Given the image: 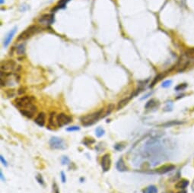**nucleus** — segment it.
<instances>
[{
	"label": "nucleus",
	"mask_w": 194,
	"mask_h": 193,
	"mask_svg": "<svg viewBox=\"0 0 194 193\" xmlns=\"http://www.w3.org/2000/svg\"><path fill=\"white\" fill-rule=\"evenodd\" d=\"M143 152L146 154V158L153 163V165L158 164V163L162 161L165 155L164 148L157 138L149 139L146 143Z\"/></svg>",
	"instance_id": "obj_1"
},
{
	"label": "nucleus",
	"mask_w": 194,
	"mask_h": 193,
	"mask_svg": "<svg viewBox=\"0 0 194 193\" xmlns=\"http://www.w3.org/2000/svg\"><path fill=\"white\" fill-rule=\"evenodd\" d=\"M103 111H104V110L100 109V110L95 112V113H91V114H88V115L82 117L81 118V122H82V125L84 126H89V125L94 124L96 122H97V120L99 119L102 117Z\"/></svg>",
	"instance_id": "obj_2"
},
{
	"label": "nucleus",
	"mask_w": 194,
	"mask_h": 193,
	"mask_svg": "<svg viewBox=\"0 0 194 193\" xmlns=\"http://www.w3.org/2000/svg\"><path fill=\"white\" fill-rule=\"evenodd\" d=\"M36 101V99L33 96H23L15 99V104L19 110L26 108L28 107H30L33 104V103Z\"/></svg>",
	"instance_id": "obj_3"
},
{
	"label": "nucleus",
	"mask_w": 194,
	"mask_h": 193,
	"mask_svg": "<svg viewBox=\"0 0 194 193\" xmlns=\"http://www.w3.org/2000/svg\"><path fill=\"white\" fill-rule=\"evenodd\" d=\"M50 148L55 150H65L66 148V143L62 138L56 136H53L49 141Z\"/></svg>",
	"instance_id": "obj_4"
},
{
	"label": "nucleus",
	"mask_w": 194,
	"mask_h": 193,
	"mask_svg": "<svg viewBox=\"0 0 194 193\" xmlns=\"http://www.w3.org/2000/svg\"><path fill=\"white\" fill-rule=\"evenodd\" d=\"M39 28L37 25H31L28 28H27L24 32H22L17 40L19 41H24V40H28V38H30V37H32L34 33H37L38 31Z\"/></svg>",
	"instance_id": "obj_5"
},
{
	"label": "nucleus",
	"mask_w": 194,
	"mask_h": 193,
	"mask_svg": "<svg viewBox=\"0 0 194 193\" xmlns=\"http://www.w3.org/2000/svg\"><path fill=\"white\" fill-rule=\"evenodd\" d=\"M72 117L64 113H59L56 117V122L59 127H62L65 125H68L72 122Z\"/></svg>",
	"instance_id": "obj_6"
},
{
	"label": "nucleus",
	"mask_w": 194,
	"mask_h": 193,
	"mask_svg": "<svg viewBox=\"0 0 194 193\" xmlns=\"http://www.w3.org/2000/svg\"><path fill=\"white\" fill-rule=\"evenodd\" d=\"M16 62L12 59L5 60L1 63V71H3V72H12L16 69Z\"/></svg>",
	"instance_id": "obj_7"
},
{
	"label": "nucleus",
	"mask_w": 194,
	"mask_h": 193,
	"mask_svg": "<svg viewBox=\"0 0 194 193\" xmlns=\"http://www.w3.org/2000/svg\"><path fill=\"white\" fill-rule=\"evenodd\" d=\"M20 110V113H22V115L25 116V117H26L28 119H31L33 118L35 113L37 112V107L34 104H33L31 106H30V107H28L26 108L22 109V110Z\"/></svg>",
	"instance_id": "obj_8"
},
{
	"label": "nucleus",
	"mask_w": 194,
	"mask_h": 193,
	"mask_svg": "<svg viewBox=\"0 0 194 193\" xmlns=\"http://www.w3.org/2000/svg\"><path fill=\"white\" fill-rule=\"evenodd\" d=\"M101 167L104 172L109 171L111 166V158L110 154H105L101 158Z\"/></svg>",
	"instance_id": "obj_9"
},
{
	"label": "nucleus",
	"mask_w": 194,
	"mask_h": 193,
	"mask_svg": "<svg viewBox=\"0 0 194 193\" xmlns=\"http://www.w3.org/2000/svg\"><path fill=\"white\" fill-rule=\"evenodd\" d=\"M54 22V14H44L40 17L38 19V22L41 24L50 25Z\"/></svg>",
	"instance_id": "obj_10"
},
{
	"label": "nucleus",
	"mask_w": 194,
	"mask_h": 193,
	"mask_svg": "<svg viewBox=\"0 0 194 193\" xmlns=\"http://www.w3.org/2000/svg\"><path fill=\"white\" fill-rule=\"evenodd\" d=\"M176 168V166L172 164H168V165H164V166H161L160 168L156 170V173L158 174H164L167 173L168 172H171L172 170H174Z\"/></svg>",
	"instance_id": "obj_11"
},
{
	"label": "nucleus",
	"mask_w": 194,
	"mask_h": 193,
	"mask_svg": "<svg viewBox=\"0 0 194 193\" xmlns=\"http://www.w3.org/2000/svg\"><path fill=\"white\" fill-rule=\"evenodd\" d=\"M34 122H35L37 125H38L39 126L43 127L44 125H45L46 122V114L44 113V112H41V113H38V115L37 116V117L34 120Z\"/></svg>",
	"instance_id": "obj_12"
},
{
	"label": "nucleus",
	"mask_w": 194,
	"mask_h": 193,
	"mask_svg": "<svg viewBox=\"0 0 194 193\" xmlns=\"http://www.w3.org/2000/svg\"><path fill=\"white\" fill-rule=\"evenodd\" d=\"M116 168L118 171L120 172H125L128 170L127 166L126 165V163L123 157H120L119 160H117V163H116Z\"/></svg>",
	"instance_id": "obj_13"
},
{
	"label": "nucleus",
	"mask_w": 194,
	"mask_h": 193,
	"mask_svg": "<svg viewBox=\"0 0 194 193\" xmlns=\"http://www.w3.org/2000/svg\"><path fill=\"white\" fill-rule=\"evenodd\" d=\"M16 30H17V27H15L13 29H12V30H10V32H9L8 34H7V36L5 37V40H4V43H3L4 47H8V44L10 43L12 39L13 38V36L15 35V32H16Z\"/></svg>",
	"instance_id": "obj_14"
},
{
	"label": "nucleus",
	"mask_w": 194,
	"mask_h": 193,
	"mask_svg": "<svg viewBox=\"0 0 194 193\" xmlns=\"http://www.w3.org/2000/svg\"><path fill=\"white\" fill-rule=\"evenodd\" d=\"M189 185V181L187 180H181V181L178 182V183L175 185V187L177 189H185Z\"/></svg>",
	"instance_id": "obj_15"
},
{
	"label": "nucleus",
	"mask_w": 194,
	"mask_h": 193,
	"mask_svg": "<svg viewBox=\"0 0 194 193\" xmlns=\"http://www.w3.org/2000/svg\"><path fill=\"white\" fill-rule=\"evenodd\" d=\"M143 193H158V189L155 186L151 185L145 188L142 191Z\"/></svg>",
	"instance_id": "obj_16"
},
{
	"label": "nucleus",
	"mask_w": 194,
	"mask_h": 193,
	"mask_svg": "<svg viewBox=\"0 0 194 193\" xmlns=\"http://www.w3.org/2000/svg\"><path fill=\"white\" fill-rule=\"evenodd\" d=\"M184 55L190 59H194V47L187 49L184 53Z\"/></svg>",
	"instance_id": "obj_17"
},
{
	"label": "nucleus",
	"mask_w": 194,
	"mask_h": 193,
	"mask_svg": "<svg viewBox=\"0 0 194 193\" xmlns=\"http://www.w3.org/2000/svg\"><path fill=\"white\" fill-rule=\"evenodd\" d=\"M16 53L19 56L24 55L25 53V43H21L16 48Z\"/></svg>",
	"instance_id": "obj_18"
},
{
	"label": "nucleus",
	"mask_w": 194,
	"mask_h": 193,
	"mask_svg": "<svg viewBox=\"0 0 194 193\" xmlns=\"http://www.w3.org/2000/svg\"><path fill=\"white\" fill-rule=\"evenodd\" d=\"M157 103L158 101L156 100H155V99H152V100H149V101L146 103V106H145V108L146 109H152L154 108L155 107L156 105H157Z\"/></svg>",
	"instance_id": "obj_19"
},
{
	"label": "nucleus",
	"mask_w": 194,
	"mask_h": 193,
	"mask_svg": "<svg viewBox=\"0 0 194 193\" xmlns=\"http://www.w3.org/2000/svg\"><path fill=\"white\" fill-rule=\"evenodd\" d=\"M130 99H131L130 97H129V98H125V99H123V100H120V101L118 103V105H117V110H121L122 108H123L127 104L128 101H129Z\"/></svg>",
	"instance_id": "obj_20"
},
{
	"label": "nucleus",
	"mask_w": 194,
	"mask_h": 193,
	"mask_svg": "<svg viewBox=\"0 0 194 193\" xmlns=\"http://www.w3.org/2000/svg\"><path fill=\"white\" fill-rule=\"evenodd\" d=\"M105 134V130L102 128V127H97L95 129V135L97 138H100Z\"/></svg>",
	"instance_id": "obj_21"
},
{
	"label": "nucleus",
	"mask_w": 194,
	"mask_h": 193,
	"mask_svg": "<svg viewBox=\"0 0 194 193\" xmlns=\"http://www.w3.org/2000/svg\"><path fill=\"white\" fill-rule=\"evenodd\" d=\"M114 104H113V103L109 104L108 106H107V110H106L105 113H104V114H103V116H102V117H101V118H104V117H107V116H108L109 114H110V113H111V112L113 111V110H114Z\"/></svg>",
	"instance_id": "obj_22"
},
{
	"label": "nucleus",
	"mask_w": 194,
	"mask_h": 193,
	"mask_svg": "<svg viewBox=\"0 0 194 193\" xmlns=\"http://www.w3.org/2000/svg\"><path fill=\"white\" fill-rule=\"evenodd\" d=\"M187 88V84L186 83H183V84H180V85H178V86L175 87V91H184L185 90V89Z\"/></svg>",
	"instance_id": "obj_23"
},
{
	"label": "nucleus",
	"mask_w": 194,
	"mask_h": 193,
	"mask_svg": "<svg viewBox=\"0 0 194 193\" xmlns=\"http://www.w3.org/2000/svg\"><path fill=\"white\" fill-rule=\"evenodd\" d=\"M181 122H178V121H171V122H166V123H164L161 125V126H164V127H170L171 126V125H179V124H181Z\"/></svg>",
	"instance_id": "obj_24"
},
{
	"label": "nucleus",
	"mask_w": 194,
	"mask_h": 193,
	"mask_svg": "<svg viewBox=\"0 0 194 193\" xmlns=\"http://www.w3.org/2000/svg\"><path fill=\"white\" fill-rule=\"evenodd\" d=\"M35 178H36V180L37 181V183H38L40 185H41V186L45 185V182H44V178H43V177H42L41 175L37 174V176L35 177Z\"/></svg>",
	"instance_id": "obj_25"
},
{
	"label": "nucleus",
	"mask_w": 194,
	"mask_h": 193,
	"mask_svg": "<svg viewBox=\"0 0 194 193\" xmlns=\"http://www.w3.org/2000/svg\"><path fill=\"white\" fill-rule=\"evenodd\" d=\"M67 131H69V132H72V131H77L80 130V127L77 126V125H72V126H69L68 128H66Z\"/></svg>",
	"instance_id": "obj_26"
},
{
	"label": "nucleus",
	"mask_w": 194,
	"mask_h": 193,
	"mask_svg": "<svg viewBox=\"0 0 194 193\" xmlns=\"http://www.w3.org/2000/svg\"><path fill=\"white\" fill-rule=\"evenodd\" d=\"M61 163L62 165H68L70 163V160L67 156H63L61 158Z\"/></svg>",
	"instance_id": "obj_27"
},
{
	"label": "nucleus",
	"mask_w": 194,
	"mask_h": 193,
	"mask_svg": "<svg viewBox=\"0 0 194 193\" xmlns=\"http://www.w3.org/2000/svg\"><path fill=\"white\" fill-rule=\"evenodd\" d=\"M70 0H60L58 3V6L56 7V8H62L63 7H65V4L68 2H69Z\"/></svg>",
	"instance_id": "obj_28"
},
{
	"label": "nucleus",
	"mask_w": 194,
	"mask_h": 193,
	"mask_svg": "<svg viewBox=\"0 0 194 193\" xmlns=\"http://www.w3.org/2000/svg\"><path fill=\"white\" fill-rule=\"evenodd\" d=\"M172 85V81L171 80H166L164 81L162 83V88H169L171 85Z\"/></svg>",
	"instance_id": "obj_29"
},
{
	"label": "nucleus",
	"mask_w": 194,
	"mask_h": 193,
	"mask_svg": "<svg viewBox=\"0 0 194 193\" xmlns=\"http://www.w3.org/2000/svg\"><path fill=\"white\" fill-rule=\"evenodd\" d=\"M124 148H125V145H123L122 143L117 144V145L114 146V148H115L117 151H122Z\"/></svg>",
	"instance_id": "obj_30"
},
{
	"label": "nucleus",
	"mask_w": 194,
	"mask_h": 193,
	"mask_svg": "<svg viewBox=\"0 0 194 193\" xmlns=\"http://www.w3.org/2000/svg\"><path fill=\"white\" fill-rule=\"evenodd\" d=\"M54 114H55V113H54H54H50V119H49V123H50V125H54Z\"/></svg>",
	"instance_id": "obj_31"
},
{
	"label": "nucleus",
	"mask_w": 194,
	"mask_h": 193,
	"mask_svg": "<svg viewBox=\"0 0 194 193\" xmlns=\"http://www.w3.org/2000/svg\"><path fill=\"white\" fill-rule=\"evenodd\" d=\"M172 107H173V103L172 102H170V103H167V106L164 107V111H171L172 110Z\"/></svg>",
	"instance_id": "obj_32"
},
{
	"label": "nucleus",
	"mask_w": 194,
	"mask_h": 193,
	"mask_svg": "<svg viewBox=\"0 0 194 193\" xmlns=\"http://www.w3.org/2000/svg\"><path fill=\"white\" fill-rule=\"evenodd\" d=\"M53 190H54V193H60L59 190L58 186L56 183H54V184H53Z\"/></svg>",
	"instance_id": "obj_33"
},
{
	"label": "nucleus",
	"mask_w": 194,
	"mask_h": 193,
	"mask_svg": "<svg viewBox=\"0 0 194 193\" xmlns=\"http://www.w3.org/2000/svg\"><path fill=\"white\" fill-rule=\"evenodd\" d=\"M61 175V181H62V183H65L66 182V177H65V174L63 171H62L60 173Z\"/></svg>",
	"instance_id": "obj_34"
},
{
	"label": "nucleus",
	"mask_w": 194,
	"mask_h": 193,
	"mask_svg": "<svg viewBox=\"0 0 194 193\" xmlns=\"http://www.w3.org/2000/svg\"><path fill=\"white\" fill-rule=\"evenodd\" d=\"M7 94H8V97H12V96H14L15 95V90H8L7 91Z\"/></svg>",
	"instance_id": "obj_35"
},
{
	"label": "nucleus",
	"mask_w": 194,
	"mask_h": 193,
	"mask_svg": "<svg viewBox=\"0 0 194 193\" xmlns=\"http://www.w3.org/2000/svg\"><path fill=\"white\" fill-rule=\"evenodd\" d=\"M0 160H1V162H2V163L4 165V166H8V162L5 160V159L4 158V157L2 156V155H1V156H0Z\"/></svg>",
	"instance_id": "obj_36"
},
{
	"label": "nucleus",
	"mask_w": 194,
	"mask_h": 193,
	"mask_svg": "<svg viewBox=\"0 0 194 193\" xmlns=\"http://www.w3.org/2000/svg\"><path fill=\"white\" fill-rule=\"evenodd\" d=\"M0 178H1V180H2V181H4V182L5 181V179L4 178L3 173H2V170H0Z\"/></svg>",
	"instance_id": "obj_37"
},
{
	"label": "nucleus",
	"mask_w": 194,
	"mask_h": 193,
	"mask_svg": "<svg viewBox=\"0 0 194 193\" xmlns=\"http://www.w3.org/2000/svg\"><path fill=\"white\" fill-rule=\"evenodd\" d=\"M25 92V89L24 88H20L19 90V94H24Z\"/></svg>",
	"instance_id": "obj_38"
},
{
	"label": "nucleus",
	"mask_w": 194,
	"mask_h": 193,
	"mask_svg": "<svg viewBox=\"0 0 194 193\" xmlns=\"http://www.w3.org/2000/svg\"><path fill=\"white\" fill-rule=\"evenodd\" d=\"M177 193H187V192L185 191V190H181V191L178 192H177Z\"/></svg>",
	"instance_id": "obj_39"
},
{
	"label": "nucleus",
	"mask_w": 194,
	"mask_h": 193,
	"mask_svg": "<svg viewBox=\"0 0 194 193\" xmlns=\"http://www.w3.org/2000/svg\"><path fill=\"white\" fill-rule=\"evenodd\" d=\"M3 2H4V0H0V3L3 4Z\"/></svg>",
	"instance_id": "obj_40"
}]
</instances>
